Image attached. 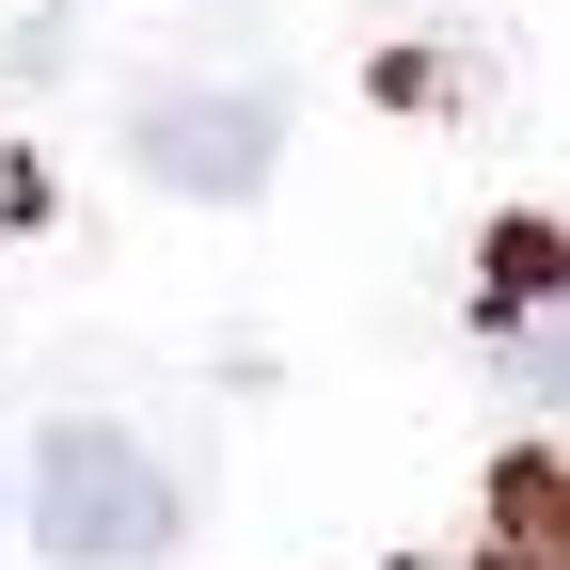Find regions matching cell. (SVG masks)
Segmentation results:
<instances>
[{"label":"cell","instance_id":"cell-3","mask_svg":"<svg viewBox=\"0 0 570 570\" xmlns=\"http://www.w3.org/2000/svg\"><path fill=\"white\" fill-rule=\"evenodd\" d=\"M491 554L508 570H570V460H508L491 475Z\"/></svg>","mask_w":570,"mask_h":570},{"label":"cell","instance_id":"cell-5","mask_svg":"<svg viewBox=\"0 0 570 570\" xmlns=\"http://www.w3.org/2000/svg\"><path fill=\"white\" fill-rule=\"evenodd\" d=\"M491 348H508V381H523V396H570V285H554L539 317H508Z\"/></svg>","mask_w":570,"mask_h":570},{"label":"cell","instance_id":"cell-6","mask_svg":"<svg viewBox=\"0 0 570 570\" xmlns=\"http://www.w3.org/2000/svg\"><path fill=\"white\" fill-rule=\"evenodd\" d=\"M475 570H508V554H475Z\"/></svg>","mask_w":570,"mask_h":570},{"label":"cell","instance_id":"cell-1","mask_svg":"<svg viewBox=\"0 0 570 570\" xmlns=\"http://www.w3.org/2000/svg\"><path fill=\"white\" fill-rule=\"evenodd\" d=\"M32 539L63 570H159L175 554V475L159 444H127L111 412H63L48 444H32Z\"/></svg>","mask_w":570,"mask_h":570},{"label":"cell","instance_id":"cell-4","mask_svg":"<svg viewBox=\"0 0 570 570\" xmlns=\"http://www.w3.org/2000/svg\"><path fill=\"white\" fill-rule=\"evenodd\" d=\"M554 285H570V223H508V238H491V285H475V317L508 333V317H539V302H554Z\"/></svg>","mask_w":570,"mask_h":570},{"label":"cell","instance_id":"cell-2","mask_svg":"<svg viewBox=\"0 0 570 570\" xmlns=\"http://www.w3.org/2000/svg\"><path fill=\"white\" fill-rule=\"evenodd\" d=\"M269 142H285V111H269V96H223V80H175V96L127 111V159L159 175V190H190V206L269 190Z\"/></svg>","mask_w":570,"mask_h":570}]
</instances>
